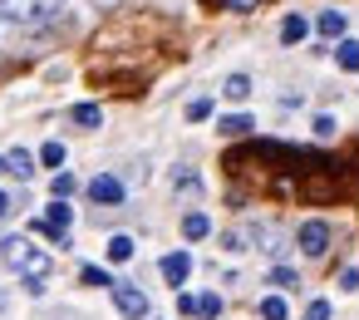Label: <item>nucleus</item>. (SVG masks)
I'll return each instance as SVG.
<instances>
[{
    "label": "nucleus",
    "instance_id": "obj_30",
    "mask_svg": "<svg viewBox=\"0 0 359 320\" xmlns=\"http://www.w3.org/2000/svg\"><path fill=\"white\" fill-rule=\"evenodd\" d=\"M94 6H99V11H118V6H123V0H94Z\"/></svg>",
    "mask_w": 359,
    "mask_h": 320
},
{
    "label": "nucleus",
    "instance_id": "obj_6",
    "mask_svg": "<svg viewBox=\"0 0 359 320\" xmlns=\"http://www.w3.org/2000/svg\"><path fill=\"white\" fill-rule=\"evenodd\" d=\"M89 197H94L99 207H118V202H123V178H114V173H99V178L89 182Z\"/></svg>",
    "mask_w": 359,
    "mask_h": 320
},
{
    "label": "nucleus",
    "instance_id": "obj_3",
    "mask_svg": "<svg viewBox=\"0 0 359 320\" xmlns=\"http://www.w3.org/2000/svg\"><path fill=\"white\" fill-rule=\"evenodd\" d=\"M109 291H114V305H118V315H128V320H143V315H148V295H143L138 286H128V281H114Z\"/></svg>",
    "mask_w": 359,
    "mask_h": 320
},
{
    "label": "nucleus",
    "instance_id": "obj_32",
    "mask_svg": "<svg viewBox=\"0 0 359 320\" xmlns=\"http://www.w3.org/2000/svg\"><path fill=\"white\" fill-rule=\"evenodd\" d=\"M0 168H6V158H0Z\"/></svg>",
    "mask_w": 359,
    "mask_h": 320
},
{
    "label": "nucleus",
    "instance_id": "obj_1",
    "mask_svg": "<svg viewBox=\"0 0 359 320\" xmlns=\"http://www.w3.org/2000/svg\"><path fill=\"white\" fill-rule=\"evenodd\" d=\"M0 251H6V261H11V271H20L25 276V286H30V295H40L45 291V276L55 271V261H50V251H40L35 241H6V246H0Z\"/></svg>",
    "mask_w": 359,
    "mask_h": 320
},
{
    "label": "nucleus",
    "instance_id": "obj_16",
    "mask_svg": "<svg viewBox=\"0 0 359 320\" xmlns=\"http://www.w3.org/2000/svg\"><path fill=\"white\" fill-rule=\"evenodd\" d=\"M261 320H290V305H285L280 295H266V300H261Z\"/></svg>",
    "mask_w": 359,
    "mask_h": 320
},
{
    "label": "nucleus",
    "instance_id": "obj_21",
    "mask_svg": "<svg viewBox=\"0 0 359 320\" xmlns=\"http://www.w3.org/2000/svg\"><path fill=\"white\" fill-rule=\"evenodd\" d=\"M187 119H192V124L212 119V99H192V104H187Z\"/></svg>",
    "mask_w": 359,
    "mask_h": 320
},
{
    "label": "nucleus",
    "instance_id": "obj_26",
    "mask_svg": "<svg viewBox=\"0 0 359 320\" xmlns=\"http://www.w3.org/2000/svg\"><path fill=\"white\" fill-rule=\"evenodd\" d=\"M197 187H202V178H192V173L182 168V173H177V192H197Z\"/></svg>",
    "mask_w": 359,
    "mask_h": 320
},
{
    "label": "nucleus",
    "instance_id": "obj_2",
    "mask_svg": "<svg viewBox=\"0 0 359 320\" xmlns=\"http://www.w3.org/2000/svg\"><path fill=\"white\" fill-rule=\"evenodd\" d=\"M65 0H0V20L11 25H35V20H50Z\"/></svg>",
    "mask_w": 359,
    "mask_h": 320
},
{
    "label": "nucleus",
    "instance_id": "obj_13",
    "mask_svg": "<svg viewBox=\"0 0 359 320\" xmlns=\"http://www.w3.org/2000/svg\"><path fill=\"white\" fill-rule=\"evenodd\" d=\"M69 119H74L79 128H99V124H104V109H99V104H74Z\"/></svg>",
    "mask_w": 359,
    "mask_h": 320
},
{
    "label": "nucleus",
    "instance_id": "obj_31",
    "mask_svg": "<svg viewBox=\"0 0 359 320\" xmlns=\"http://www.w3.org/2000/svg\"><path fill=\"white\" fill-rule=\"evenodd\" d=\"M0 310H6V291H0Z\"/></svg>",
    "mask_w": 359,
    "mask_h": 320
},
{
    "label": "nucleus",
    "instance_id": "obj_27",
    "mask_svg": "<svg viewBox=\"0 0 359 320\" xmlns=\"http://www.w3.org/2000/svg\"><path fill=\"white\" fill-rule=\"evenodd\" d=\"M271 281H276V286H295V271H290V266H276Z\"/></svg>",
    "mask_w": 359,
    "mask_h": 320
},
{
    "label": "nucleus",
    "instance_id": "obj_19",
    "mask_svg": "<svg viewBox=\"0 0 359 320\" xmlns=\"http://www.w3.org/2000/svg\"><path fill=\"white\" fill-rule=\"evenodd\" d=\"M40 163H45V168H60V163H65V143H45V148H40Z\"/></svg>",
    "mask_w": 359,
    "mask_h": 320
},
{
    "label": "nucleus",
    "instance_id": "obj_15",
    "mask_svg": "<svg viewBox=\"0 0 359 320\" xmlns=\"http://www.w3.org/2000/svg\"><path fill=\"white\" fill-rule=\"evenodd\" d=\"M192 315H202V320H217V315H222V295H217V291H207V295H197V305H192Z\"/></svg>",
    "mask_w": 359,
    "mask_h": 320
},
{
    "label": "nucleus",
    "instance_id": "obj_18",
    "mask_svg": "<svg viewBox=\"0 0 359 320\" xmlns=\"http://www.w3.org/2000/svg\"><path fill=\"white\" fill-rule=\"evenodd\" d=\"M109 261H133V236H114L109 241Z\"/></svg>",
    "mask_w": 359,
    "mask_h": 320
},
{
    "label": "nucleus",
    "instance_id": "obj_14",
    "mask_svg": "<svg viewBox=\"0 0 359 320\" xmlns=\"http://www.w3.org/2000/svg\"><path fill=\"white\" fill-rule=\"evenodd\" d=\"M334 60H339V69H349V74H359V40H339V50H334Z\"/></svg>",
    "mask_w": 359,
    "mask_h": 320
},
{
    "label": "nucleus",
    "instance_id": "obj_25",
    "mask_svg": "<svg viewBox=\"0 0 359 320\" xmlns=\"http://www.w3.org/2000/svg\"><path fill=\"white\" fill-rule=\"evenodd\" d=\"M315 138H334V119H330V114L315 119Z\"/></svg>",
    "mask_w": 359,
    "mask_h": 320
},
{
    "label": "nucleus",
    "instance_id": "obj_7",
    "mask_svg": "<svg viewBox=\"0 0 359 320\" xmlns=\"http://www.w3.org/2000/svg\"><path fill=\"white\" fill-rule=\"evenodd\" d=\"M40 222H45L50 232H69V222H74V212H69V202H60V197H55V202L45 207V217H40Z\"/></svg>",
    "mask_w": 359,
    "mask_h": 320
},
{
    "label": "nucleus",
    "instance_id": "obj_17",
    "mask_svg": "<svg viewBox=\"0 0 359 320\" xmlns=\"http://www.w3.org/2000/svg\"><path fill=\"white\" fill-rule=\"evenodd\" d=\"M222 94H226V99H236V104H241V99H246V94H251V79H246V74H231V79H226V84H222Z\"/></svg>",
    "mask_w": 359,
    "mask_h": 320
},
{
    "label": "nucleus",
    "instance_id": "obj_23",
    "mask_svg": "<svg viewBox=\"0 0 359 320\" xmlns=\"http://www.w3.org/2000/svg\"><path fill=\"white\" fill-rule=\"evenodd\" d=\"M305 320H330V300H310L305 305Z\"/></svg>",
    "mask_w": 359,
    "mask_h": 320
},
{
    "label": "nucleus",
    "instance_id": "obj_4",
    "mask_svg": "<svg viewBox=\"0 0 359 320\" xmlns=\"http://www.w3.org/2000/svg\"><path fill=\"white\" fill-rule=\"evenodd\" d=\"M295 241H300V251H305V256H315V261H320V256L330 251V227H325V222H305V227L295 232Z\"/></svg>",
    "mask_w": 359,
    "mask_h": 320
},
{
    "label": "nucleus",
    "instance_id": "obj_12",
    "mask_svg": "<svg viewBox=\"0 0 359 320\" xmlns=\"http://www.w3.org/2000/svg\"><path fill=\"white\" fill-rule=\"evenodd\" d=\"M305 35H310V20H305V15H285V25H280V40H285V45H300Z\"/></svg>",
    "mask_w": 359,
    "mask_h": 320
},
{
    "label": "nucleus",
    "instance_id": "obj_20",
    "mask_svg": "<svg viewBox=\"0 0 359 320\" xmlns=\"http://www.w3.org/2000/svg\"><path fill=\"white\" fill-rule=\"evenodd\" d=\"M79 281H84V286H114L104 266H84V271H79Z\"/></svg>",
    "mask_w": 359,
    "mask_h": 320
},
{
    "label": "nucleus",
    "instance_id": "obj_10",
    "mask_svg": "<svg viewBox=\"0 0 359 320\" xmlns=\"http://www.w3.org/2000/svg\"><path fill=\"white\" fill-rule=\"evenodd\" d=\"M6 168H11L20 182H25V178H35V158H30L25 148H11V153H6Z\"/></svg>",
    "mask_w": 359,
    "mask_h": 320
},
{
    "label": "nucleus",
    "instance_id": "obj_29",
    "mask_svg": "<svg viewBox=\"0 0 359 320\" xmlns=\"http://www.w3.org/2000/svg\"><path fill=\"white\" fill-rule=\"evenodd\" d=\"M11 217V192H0V222Z\"/></svg>",
    "mask_w": 359,
    "mask_h": 320
},
{
    "label": "nucleus",
    "instance_id": "obj_9",
    "mask_svg": "<svg viewBox=\"0 0 359 320\" xmlns=\"http://www.w3.org/2000/svg\"><path fill=\"white\" fill-rule=\"evenodd\" d=\"M251 128H256V119H251V114H231V119H222V124H217V133H226V138H246Z\"/></svg>",
    "mask_w": 359,
    "mask_h": 320
},
{
    "label": "nucleus",
    "instance_id": "obj_11",
    "mask_svg": "<svg viewBox=\"0 0 359 320\" xmlns=\"http://www.w3.org/2000/svg\"><path fill=\"white\" fill-rule=\"evenodd\" d=\"M207 232H212V217H207V212H187V217H182V236H187V241H202Z\"/></svg>",
    "mask_w": 359,
    "mask_h": 320
},
{
    "label": "nucleus",
    "instance_id": "obj_8",
    "mask_svg": "<svg viewBox=\"0 0 359 320\" xmlns=\"http://www.w3.org/2000/svg\"><path fill=\"white\" fill-rule=\"evenodd\" d=\"M344 25H349V20H344L339 11H325V15H315V30H320L325 40H339V35H344Z\"/></svg>",
    "mask_w": 359,
    "mask_h": 320
},
{
    "label": "nucleus",
    "instance_id": "obj_24",
    "mask_svg": "<svg viewBox=\"0 0 359 320\" xmlns=\"http://www.w3.org/2000/svg\"><path fill=\"white\" fill-rule=\"evenodd\" d=\"M212 6H222V11H256L261 0H212Z\"/></svg>",
    "mask_w": 359,
    "mask_h": 320
},
{
    "label": "nucleus",
    "instance_id": "obj_22",
    "mask_svg": "<svg viewBox=\"0 0 359 320\" xmlns=\"http://www.w3.org/2000/svg\"><path fill=\"white\" fill-rule=\"evenodd\" d=\"M74 187H79V182H74L69 173H55V197H60V202H65V197H69Z\"/></svg>",
    "mask_w": 359,
    "mask_h": 320
},
{
    "label": "nucleus",
    "instance_id": "obj_28",
    "mask_svg": "<svg viewBox=\"0 0 359 320\" xmlns=\"http://www.w3.org/2000/svg\"><path fill=\"white\" fill-rule=\"evenodd\" d=\"M339 286H344V291H354V286H359V271H354V266H344V271H339Z\"/></svg>",
    "mask_w": 359,
    "mask_h": 320
},
{
    "label": "nucleus",
    "instance_id": "obj_5",
    "mask_svg": "<svg viewBox=\"0 0 359 320\" xmlns=\"http://www.w3.org/2000/svg\"><path fill=\"white\" fill-rule=\"evenodd\" d=\"M158 271H163V281H168L172 291H182V281L192 276V251H168V256L158 261Z\"/></svg>",
    "mask_w": 359,
    "mask_h": 320
}]
</instances>
